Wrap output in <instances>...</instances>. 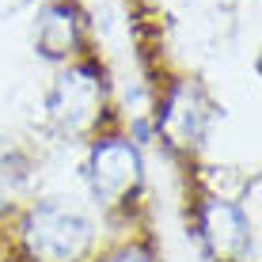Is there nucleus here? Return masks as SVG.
<instances>
[{
	"label": "nucleus",
	"instance_id": "5",
	"mask_svg": "<svg viewBox=\"0 0 262 262\" xmlns=\"http://www.w3.org/2000/svg\"><path fill=\"white\" fill-rule=\"evenodd\" d=\"M202 239L216 262H247V255L255 251V232H251L247 213L221 198L202 205Z\"/></svg>",
	"mask_w": 262,
	"mask_h": 262
},
{
	"label": "nucleus",
	"instance_id": "2",
	"mask_svg": "<svg viewBox=\"0 0 262 262\" xmlns=\"http://www.w3.org/2000/svg\"><path fill=\"white\" fill-rule=\"evenodd\" d=\"M103 111H106V88L92 65L69 69L46 95V114L53 129L65 137H88L99 125Z\"/></svg>",
	"mask_w": 262,
	"mask_h": 262
},
{
	"label": "nucleus",
	"instance_id": "8",
	"mask_svg": "<svg viewBox=\"0 0 262 262\" xmlns=\"http://www.w3.org/2000/svg\"><path fill=\"white\" fill-rule=\"evenodd\" d=\"M103 262H152V258H148V251H141V247H125V251H114V255L103 258Z\"/></svg>",
	"mask_w": 262,
	"mask_h": 262
},
{
	"label": "nucleus",
	"instance_id": "6",
	"mask_svg": "<svg viewBox=\"0 0 262 262\" xmlns=\"http://www.w3.org/2000/svg\"><path fill=\"white\" fill-rule=\"evenodd\" d=\"M80 34H76V15L69 8H46L38 19V50L46 57H69L76 50Z\"/></svg>",
	"mask_w": 262,
	"mask_h": 262
},
{
	"label": "nucleus",
	"instance_id": "3",
	"mask_svg": "<svg viewBox=\"0 0 262 262\" xmlns=\"http://www.w3.org/2000/svg\"><path fill=\"white\" fill-rule=\"evenodd\" d=\"M144 183V164L133 141L125 137H106L95 141L88 152V186H92L95 202L103 205H125Z\"/></svg>",
	"mask_w": 262,
	"mask_h": 262
},
{
	"label": "nucleus",
	"instance_id": "1",
	"mask_svg": "<svg viewBox=\"0 0 262 262\" xmlns=\"http://www.w3.org/2000/svg\"><path fill=\"white\" fill-rule=\"evenodd\" d=\"M95 243V224L69 202H38L23 216V247L34 262H84Z\"/></svg>",
	"mask_w": 262,
	"mask_h": 262
},
{
	"label": "nucleus",
	"instance_id": "7",
	"mask_svg": "<svg viewBox=\"0 0 262 262\" xmlns=\"http://www.w3.org/2000/svg\"><path fill=\"white\" fill-rule=\"evenodd\" d=\"M27 186V156L19 144L0 137V213L12 209V202Z\"/></svg>",
	"mask_w": 262,
	"mask_h": 262
},
{
	"label": "nucleus",
	"instance_id": "4",
	"mask_svg": "<svg viewBox=\"0 0 262 262\" xmlns=\"http://www.w3.org/2000/svg\"><path fill=\"white\" fill-rule=\"evenodd\" d=\"M209 125H213V103L194 80H179L171 88L164 114H160V133L171 148L179 152H190L198 148L205 137H209Z\"/></svg>",
	"mask_w": 262,
	"mask_h": 262
}]
</instances>
